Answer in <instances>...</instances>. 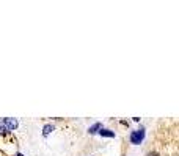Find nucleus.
<instances>
[{"instance_id":"1","label":"nucleus","mask_w":179,"mask_h":156,"mask_svg":"<svg viewBox=\"0 0 179 156\" xmlns=\"http://www.w3.org/2000/svg\"><path fill=\"white\" fill-rule=\"evenodd\" d=\"M143 139H145V128H140V130L130 133V142H132V144L138 145V144L143 142Z\"/></svg>"},{"instance_id":"7","label":"nucleus","mask_w":179,"mask_h":156,"mask_svg":"<svg viewBox=\"0 0 179 156\" xmlns=\"http://www.w3.org/2000/svg\"><path fill=\"white\" fill-rule=\"evenodd\" d=\"M16 156H24V154H22V153H18V154H16Z\"/></svg>"},{"instance_id":"8","label":"nucleus","mask_w":179,"mask_h":156,"mask_svg":"<svg viewBox=\"0 0 179 156\" xmlns=\"http://www.w3.org/2000/svg\"><path fill=\"white\" fill-rule=\"evenodd\" d=\"M0 130H2V128H0Z\"/></svg>"},{"instance_id":"2","label":"nucleus","mask_w":179,"mask_h":156,"mask_svg":"<svg viewBox=\"0 0 179 156\" xmlns=\"http://www.w3.org/2000/svg\"><path fill=\"white\" fill-rule=\"evenodd\" d=\"M0 123L5 125L7 130H16L19 126L18 119H13V117H2V119H0Z\"/></svg>"},{"instance_id":"4","label":"nucleus","mask_w":179,"mask_h":156,"mask_svg":"<svg viewBox=\"0 0 179 156\" xmlns=\"http://www.w3.org/2000/svg\"><path fill=\"white\" fill-rule=\"evenodd\" d=\"M99 134L104 136V137H115V133L110 131V130H105V128H102V130L99 131Z\"/></svg>"},{"instance_id":"3","label":"nucleus","mask_w":179,"mask_h":156,"mask_svg":"<svg viewBox=\"0 0 179 156\" xmlns=\"http://www.w3.org/2000/svg\"><path fill=\"white\" fill-rule=\"evenodd\" d=\"M101 130H102V125H101V123H95L91 128L88 130V133H90V134H95V133H99Z\"/></svg>"},{"instance_id":"6","label":"nucleus","mask_w":179,"mask_h":156,"mask_svg":"<svg viewBox=\"0 0 179 156\" xmlns=\"http://www.w3.org/2000/svg\"><path fill=\"white\" fill-rule=\"evenodd\" d=\"M146 156H159V154H157V153H156V151H151V153H148V154H146Z\"/></svg>"},{"instance_id":"5","label":"nucleus","mask_w":179,"mask_h":156,"mask_svg":"<svg viewBox=\"0 0 179 156\" xmlns=\"http://www.w3.org/2000/svg\"><path fill=\"white\" fill-rule=\"evenodd\" d=\"M52 131H54V125H46L43 128V136H49Z\"/></svg>"}]
</instances>
